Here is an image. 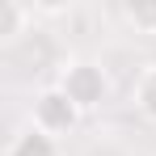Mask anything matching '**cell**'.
<instances>
[{
	"instance_id": "6da1fadb",
	"label": "cell",
	"mask_w": 156,
	"mask_h": 156,
	"mask_svg": "<svg viewBox=\"0 0 156 156\" xmlns=\"http://www.w3.org/2000/svg\"><path fill=\"white\" fill-rule=\"evenodd\" d=\"M55 84L80 105V114H89V110L110 101V72L93 55H68L59 63V72H55Z\"/></svg>"
},
{
	"instance_id": "7a4b0ae2",
	"label": "cell",
	"mask_w": 156,
	"mask_h": 156,
	"mask_svg": "<svg viewBox=\"0 0 156 156\" xmlns=\"http://www.w3.org/2000/svg\"><path fill=\"white\" fill-rule=\"evenodd\" d=\"M80 118H84V114H80V105L72 101L59 84H47V89H38V93H34L30 122H34L38 131H47L51 139H59V144H63V139L80 127Z\"/></svg>"
},
{
	"instance_id": "3957f363",
	"label": "cell",
	"mask_w": 156,
	"mask_h": 156,
	"mask_svg": "<svg viewBox=\"0 0 156 156\" xmlns=\"http://www.w3.org/2000/svg\"><path fill=\"white\" fill-rule=\"evenodd\" d=\"M4 156H63V148H59V139H51L47 131H38L34 122H26V127L9 139Z\"/></svg>"
},
{
	"instance_id": "277c9868",
	"label": "cell",
	"mask_w": 156,
	"mask_h": 156,
	"mask_svg": "<svg viewBox=\"0 0 156 156\" xmlns=\"http://www.w3.org/2000/svg\"><path fill=\"white\" fill-rule=\"evenodd\" d=\"M131 105H135V114L144 122L156 127V59L135 72V80H131Z\"/></svg>"
},
{
	"instance_id": "5b68a950",
	"label": "cell",
	"mask_w": 156,
	"mask_h": 156,
	"mask_svg": "<svg viewBox=\"0 0 156 156\" xmlns=\"http://www.w3.org/2000/svg\"><path fill=\"white\" fill-rule=\"evenodd\" d=\"M34 21V9L21 0H0V47H13Z\"/></svg>"
},
{
	"instance_id": "8992f818",
	"label": "cell",
	"mask_w": 156,
	"mask_h": 156,
	"mask_svg": "<svg viewBox=\"0 0 156 156\" xmlns=\"http://www.w3.org/2000/svg\"><path fill=\"white\" fill-rule=\"evenodd\" d=\"M118 17L135 34H156V0H127L118 4Z\"/></svg>"
}]
</instances>
